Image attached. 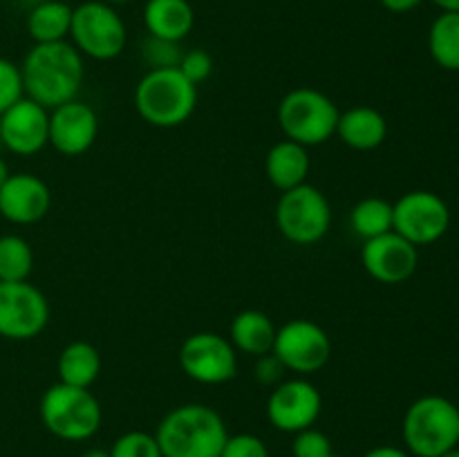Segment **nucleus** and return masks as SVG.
Returning a JSON list of instances; mask_svg holds the SVG:
<instances>
[{"label": "nucleus", "instance_id": "obj_1", "mask_svg": "<svg viewBox=\"0 0 459 457\" xmlns=\"http://www.w3.org/2000/svg\"><path fill=\"white\" fill-rule=\"evenodd\" d=\"M21 76L25 97L52 110L79 94L85 76L83 56L67 40L34 43L22 58Z\"/></svg>", "mask_w": 459, "mask_h": 457}, {"label": "nucleus", "instance_id": "obj_2", "mask_svg": "<svg viewBox=\"0 0 459 457\" xmlns=\"http://www.w3.org/2000/svg\"><path fill=\"white\" fill-rule=\"evenodd\" d=\"M227 437L222 415L204 403L173 408L155 433L164 457H220Z\"/></svg>", "mask_w": 459, "mask_h": 457}, {"label": "nucleus", "instance_id": "obj_3", "mask_svg": "<svg viewBox=\"0 0 459 457\" xmlns=\"http://www.w3.org/2000/svg\"><path fill=\"white\" fill-rule=\"evenodd\" d=\"M197 106V85L178 67L148 70L134 90V108L155 128H178L186 124Z\"/></svg>", "mask_w": 459, "mask_h": 457}, {"label": "nucleus", "instance_id": "obj_4", "mask_svg": "<svg viewBox=\"0 0 459 457\" xmlns=\"http://www.w3.org/2000/svg\"><path fill=\"white\" fill-rule=\"evenodd\" d=\"M402 433L411 455H444L459 444V408L439 394L420 397L408 406Z\"/></svg>", "mask_w": 459, "mask_h": 457}, {"label": "nucleus", "instance_id": "obj_5", "mask_svg": "<svg viewBox=\"0 0 459 457\" xmlns=\"http://www.w3.org/2000/svg\"><path fill=\"white\" fill-rule=\"evenodd\" d=\"M40 421L45 428L65 442H85L103 421V408L90 388L54 384L40 397Z\"/></svg>", "mask_w": 459, "mask_h": 457}, {"label": "nucleus", "instance_id": "obj_6", "mask_svg": "<svg viewBox=\"0 0 459 457\" xmlns=\"http://www.w3.org/2000/svg\"><path fill=\"white\" fill-rule=\"evenodd\" d=\"M341 110L325 92L296 88L278 103V125L282 134L300 146H318L336 134Z\"/></svg>", "mask_w": 459, "mask_h": 457}, {"label": "nucleus", "instance_id": "obj_7", "mask_svg": "<svg viewBox=\"0 0 459 457\" xmlns=\"http://www.w3.org/2000/svg\"><path fill=\"white\" fill-rule=\"evenodd\" d=\"M70 39L81 56L112 61L124 52L128 30L112 4L103 0H88L72 9Z\"/></svg>", "mask_w": 459, "mask_h": 457}, {"label": "nucleus", "instance_id": "obj_8", "mask_svg": "<svg viewBox=\"0 0 459 457\" xmlns=\"http://www.w3.org/2000/svg\"><path fill=\"white\" fill-rule=\"evenodd\" d=\"M332 224V206L325 193L312 184H300L281 193L276 204V227L282 237L294 245H316L327 236Z\"/></svg>", "mask_w": 459, "mask_h": 457}, {"label": "nucleus", "instance_id": "obj_9", "mask_svg": "<svg viewBox=\"0 0 459 457\" xmlns=\"http://www.w3.org/2000/svg\"><path fill=\"white\" fill-rule=\"evenodd\" d=\"M272 354L285 370L296 375H314L330 361L332 341L318 323L309 318H291L276 330Z\"/></svg>", "mask_w": 459, "mask_h": 457}, {"label": "nucleus", "instance_id": "obj_10", "mask_svg": "<svg viewBox=\"0 0 459 457\" xmlns=\"http://www.w3.org/2000/svg\"><path fill=\"white\" fill-rule=\"evenodd\" d=\"M451 227L448 204L430 191H408L393 204V231L415 246L433 245Z\"/></svg>", "mask_w": 459, "mask_h": 457}, {"label": "nucleus", "instance_id": "obj_11", "mask_svg": "<svg viewBox=\"0 0 459 457\" xmlns=\"http://www.w3.org/2000/svg\"><path fill=\"white\" fill-rule=\"evenodd\" d=\"M179 366L188 379L220 385L238 375V354L227 336L218 332H195L179 348Z\"/></svg>", "mask_w": 459, "mask_h": 457}, {"label": "nucleus", "instance_id": "obj_12", "mask_svg": "<svg viewBox=\"0 0 459 457\" xmlns=\"http://www.w3.org/2000/svg\"><path fill=\"white\" fill-rule=\"evenodd\" d=\"M49 303L31 282H0V336L31 341L48 327Z\"/></svg>", "mask_w": 459, "mask_h": 457}, {"label": "nucleus", "instance_id": "obj_13", "mask_svg": "<svg viewBox=\"0 0 459 457\" xmlns=\"http://www.w3.org/2000/svg\"><path fill=\"white\" fill-rule=\"evenodd\" d=\"M323 397L316 385L307 379L281 381L267 399V417L272 426L282 433H300L312 428L321 415Z\"/></svg>", "mask_w": 459, "mask_h": 457}, {"label": "nucleus", "instance_id": "obj_14", "mask_svg": "<svg viewBox=\"0 0 459 457\" xmlns=\"http://www.w3.org/2000/svg\"><path fill=\"white\" fill-rule=\"evenodd\" d=\"M361 264L377 282L402 285L417 272L420 251L406 237L388 231L379 237L363 240Z\"/></svg>", "mask_w": 459, "mask_h": 457}, {"label": "nucleus", "instance_id": "obj_15", "mask_svg": "<svg viewBox=\"0 0 459 457\" xmlns=\"http://www.w3.org/2000/svg\"><path fill=\"white\" fill-rule=\"evenodd\" d=\"M3 148L21 157H31L49 143V110L22 97L0 115Z\"/></svg>", "mask_w": 459, "mask_h": 457}, {"label": "nucleus", "instance_id": "obj_16", "mask_svg": "<svg viewBox=\"0 0 459 457\" xmlns=\"http://www.w3.org/2000/svg\"><path fill=\"white\" fill-rule=\"evenodd\" d=\"M99 116L90 103L72 99L49 110V146L65 157H79L94 146Z\"/></svg>", "mask_w": 459, "mask_h": 457}, {"label": "nucleus", "instance_id": "obj_17", "mask_svg": "<svg viewBox=\"0 0 459 457\" xmlns=\"http://www.w3.org/2000/svg\"><path fill=\"white\" fill-rule=\"evenodd\" d=\"M52 206V191L31 173H12L0 186V215L12 224H36Z\"/></svg>", "mask_w": 459, "mask_h": 457}, {"label": "nucleus", "instance_id": "obj_18", "mask_svg": "<svg viewBox=\"0 0 459 457\" xmlns=\"http://www.w3.org/2000/svg\"><path fill=\"white\" fill-rule=\"evenodd\" d=\"M336 134L352 151H375L388 137V121L370 106H354L341 112Z\"/></svg>", "mask_w": 459, "mask_h": 457}, {"label": "nucleus", "instance_id": "obj_19", "mask_svg": "<svg viewBox=\"0 0 459 457\" xmlns=\"http://www.w3.org/2000/svg\"><path fill=\"white\" fill-rule=\"evenodd\" d=\"M264 173L281 193L300 186V184L307 182L309 175L307 148L291 142V139L273 143L264 157Z\"/></svg>", "mask_w": 459, "mask_h": 457}, {"label": "nucleus", "instance_id": "obj_20", "mask_svg": "<svg viewBox=\"0 0 459 457\" xmlns=\"http://www.w3.org/2000/svg\"><path fill=\"white\" fill-rule=\"evenodd\" d=\"M143 25L151 36L182 43L195 25V12L188 0H148Z\"/></svg>", "mask_w": 459, "mask_h": 457}, {"label": "nucleus", "instance_id": "obj_21", "mask_svg": "<svg viewBox=\"0 0 459 457\" xmlns=\"http://www.w3.org/2000/svg\"><path fill=\"white\" fill-rule=\"evenodd\" d=\"M276 330L272 318L260 309H245L238 314L229 327V341L240 352L251 354V357H263L273 349V339Z\"/></svg>", "mask_w": 459, "mask_h": 457}, {"label": "nucleus", "instance_id": "obj_22", "mask_svg": "<svg viewBox=\"0 0 459 457\" xmlns=\"http://www.w3.org/2000/svg\"><path fill=\"white\" fill-rule=\"evenodd\" d=\"M58 381L76 388H90L101 375V354L88 341H72L58 354Z\"/></svg>", "mask_w": 459, "mask_h": 457}, {"label": "nucleus", "instance_id": "obj_23", "mask_svg": "<svg viewBox=\"0 0 459 457\" xmlns=\"http://www.w3.org/2000/svg\"><path fill=\"white\" fill-rule=\"evenodd\" d=\"M72 7L61 0H43L27 16V31L34 43H58L70 36Z\"/></svg>", "mask_w": 459, "mask_h": 457}, {"label": "nucleus", "instance_id": "obj_24", "mask_svg": "<svg viewBox=\"0 0 459 457\" xmlns=\"http://www.w3.org/2000/svg\"><path fill=\"white\" fill-rule=\"evenodd\" d=\"M433 61L448 72H459V13L442 12L429 31Z\"/></svg>", "mask_w": 459, "mask_h": 457}, {"label": "nucleus", "instance_id": "obj_25", "mask_svg": "<svg viewBox=\"0 0 459 457\" xmlns=\"http://www.w3.org/2000/svg\"><path fill=\"white\" fill-rule=\"evenodd\" d=\"M350 224L354 233L363 240L379 237L393 231V204L384 197H363L350 213Z\"/></svg>", "mask_w": 459, "mask_h": 457}, {"label": "nucleus", "instance_id": "obj_26", "mask_svg": "<svg viewBox=\"0 0 459 457\" xmlns=\"http://www.w3.org/2000/svg\"><path fill=\"white\" fill-rule=\"evenodd\" d=\"M34 269V251L16 233L0 236V282H22Z\"/></svg>", "mask_w": 459, "mask_h": 457}, {"label": "nucleus", "instance_id": "obj_27", "mask_svg": "<svg viewBox=\"0 0 459 457\" xmlns=\"http://www.w3.org/2000/svg\"><path fill=\"white\" fill-rule=\"evenodd\" d=\"M142 56L151 70H170V67L179 65L184 52L175 40L157 39V36L148 34V39L142 45Z\"/></svg>", "mask_w": 459, "mask_h": 457}, {"label": "nucleus", "instance_id": "obj_28", "mask_svg": "<svg viewBox=\"0 0 459 457\" xmlns=\"http://www.w3.org/2000/svg\"><path fill=\"white\" fill-rule=\"evenodd\" d=\"M110 457H164L160 451L155 435L146 430H130L124 433L110 448Z\"/></svg>", "mask_w": 459, "mask_h": 457}, {"label": "nucleus", "instance_id": "obj_29", "mask_svg": "<svg viewBox=\"0 0 459 457\" xmlns=\"http://www.w3.org/2000/svg\"><path fill=\"white\" fill-rule=\"evenodd\" d=\"M291 455L294 457H330L334 455L332 451V442L325 433L312 428H305L294 435L291 442Z\"/></svg>", "mask_w": 459, "mask_h": 457}, {"label": "nucleus", "instance_id": "obj_30", "mask_svg": "<svg viewBox=\"0 0 459 457\" xmlns=\"http://www.w3.org/2000/svg\"><path fill=\"white\" fill-rule=\"evenodd\" d=\"M25 97L22 92V76L21 67L13 65L9 58L0 56V115L13 103Z\"/></svg>", "mask_w": 459, "mask_h": 457}, {"label": "nucleus", "instance_id": "obj_31", "mask_svg": "<svg viewBox=\"0 0 459 457\" xmlns=\"http://www.w3.org/2000/svg\"><path fill=\"white\" fill-rule=\"evenodd\" d=\"M220 457H269L267 444L251 433L229 435Z\"/></svg>", "mask_w": 459, "mask_h": 457}, {"label": "nucleus", "instance_id": "obj_32", "mask_svg": "<svg viewBox=\"0 0 459 457\" xmlns=\"http://www.w3.org/2000/svg\"><path fill=\"white\" fill-rule=\"evenodd\" d=\"M178 70L182 72L193 85H197L211 76V72H213V58H211V54L206 52V49H188V52H184Z\"/></svg>", "mask_w": 459, "mask_h": 457}, {"label": "nucleus", "instance_id": "obj_33", "mask_svg": "<svg viewBox=\"0 0 459 457\" xmlns=\"http://www.w3.org/2000/svg\"><path fill=\"white\" fill-rule=\"evenodd\" d=\"M282 363L273 357L272 352L258 357V363H255V379L263 385H278L282 381Z\"/></svg>", "mask_w": 459, "mask_h": 457}, {"label": "nucleus", "instance_id": "obj_34", "mask_svg": "<svg viewBox=\"0 0 459 457\" xmlns=\"http://www.w3.org/2000/svg\"><path fill=\"white\" fill-rule=\"evenodd\" d=\"M379 3L384 4V9H388V12L406 13V12H412V9L420 7L424 0H379Z\"/></svg>", "mask_w": 459, "mask_h": 457}, {"label": "nucleus", "instance_id": "obj_35", "mask_svg": "<svg viewBox=\"0 0 459 457\" xmlns=\"http://www.w3.org/2000/svg\"><path fill=\"white\" fill-rule=\"evenodd\" d=\"M363 457H411V453L397 446H375L370 448Z\"/></svg>", "mask_w": 459, "mask_h": 457}, {"label": "nucleus", "instance_id": "obj_36", "mask_svg": "<svg viewBox=\"0 0 459 457\" xmlns=\"http://www.w3.org/2000/svg\"><path fill=\"white\" fill-rule=\"evenodd\" d=\"M442 12H455L459 13V0H433Z\"/></svg>", "mask_w": 459, "mask_h": 457}, {"label": "nucleus", "instance_id": "obj_37", "mask_svg": "<svg viewBox=\"0 0 459 457\" xmlns=\"http://www.w3.org/2000/svg\"><path fill=\"white\" fill-rule=\"evenodd\" d=\"M81 457H110V451H103V448H90Z\"/></svg>", "mask_w": 459, "mask_h": 457}, {"label": "nucleus", "instance_id": "obj_38", "mask_svg": "<svg viewBox=\"0 0 459 457\" xmlns=\"http://www.w3.org/2000/svg\"><path fill=\"white\" fill-rule=\"evenodd\" d=\"M9 175H12V173H9V166H7V161H4L3 157H0V186H3V184H4V179H7Z\"/></svg>", "mask_w": 459, "mask_h": 457}, {"label": "nucleus", "instance_id": "obj_39", "mask_svg": "<svg viewBox=\"0 0 459 457\" xmlns=\"http://www.w3.org/2000/svg\"><path fill=\"white\" fill-rule=\"evenodd\" d=\"M439 457H459V448H453V451L444 453V455H439Z\"/></svg>", "mask_w": 459, "mask_h": 457}, {"label": "nucleus", "instance_id": "obj_40", "mask_svg": "<svg viewBox=\"0 0 459 457\" xmlns=\"http://www.w3.org/2000/svg\"><path fill=\"white\" fill-rule=\"evenodd\" d=\"M103 3H108V4H124V3H130V0H103Z\"/></svg>", "mask_w": 459, "mask_h": 457}, {"label": "nucleus", "instance_id": "obj_41", "mask_svg": "<svg viewBox=\"0 0 459 457\" xmlns=\"http://www.w3.org/2000/svg\"><path fill=\"white\" fill-rule=\"evenodd\" d=\"M27 3H31V4H39V3H43V0H27Z\"/></svg>", "mask_w": 459, "mask_h": 457}, {"label": "nucleus", "instance_id": "obj_42", "mask_svg": "<svg viewBox=\"0 0 459 457\" xmlns=\"http://www.w3.org/2000/svg\"><path fill=\"white\" fill-rule=\"evenodd\" d=\"M330 457H341V455H336V453H334V455H330Z\"/></svg>", "mask_w": 459, "mask_h": 457}, {"label": "nucleus", "instance_id": "obj_43", "mask_svg": "<svg viewBox=\"0 0 459 457\" xmlns=\"http://www.w3.org/2000/svg\"><path fill=\"white\" fill-rule=\"evenodd\" d=\"M0 146H3V142H0Z\"/></svg>", "mask_w": 459, "mask_h": 457}]
</instances>
